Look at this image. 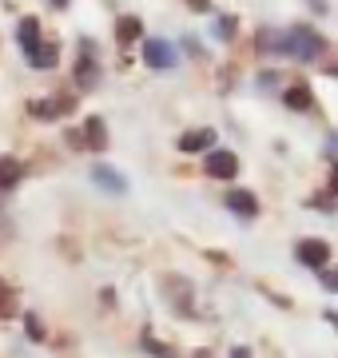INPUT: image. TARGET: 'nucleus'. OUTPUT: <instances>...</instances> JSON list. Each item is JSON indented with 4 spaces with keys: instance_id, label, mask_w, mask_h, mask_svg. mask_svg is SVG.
<instances>
[{
    "instance_id": "obj_1",
    "label": "nucleus",
    "mask_w": 338,
    "mask_h": 358,
    "mask_svg": "<svg viewBox=\"0 0 338 358\" xmlns=\"http://www.w3.org/2000/svg\"><path fill=\"white\" fill-rule=\"evenodd\" d=\"M283 52L295 56V60H314L318 52H326V40L299 24V28H291V32H283Z\"/></svg>"
},
{
    "instance_id": "obj_2",
    "label": "nucleus",
    "mask_w": 338,
    "mask_h": 358,
    "mask_svg": "<svg viewBox=\"0 0 338 358\" xmlns=\"http://www.w3.org/2000/svg\"><path fill=\"white\" fill-rule=\"evenodd\" d=\"M295 255H299V263H302V267L323 271V267H326V259H330V247H326V243H318V239H302Z\"/></svg>"
},
{
    "instance_id": "obj_3",
    "label": "nucleus",
    "mask_w": 338,
    "mask_h": 358,
    "mask_svg": "<svg viewBox=\"0 0 338 358\" xmlns=\"http://www.w3.org/2000/svg\"><path fill=\"white\" fill-rule=\"evenodd\" d=\"M143 60L152 68H175V48H171L168 40H147L143 44Z\"/></svg>"
},
{
    "instance_id": "obj_4",
    "label": "nucleus",
    "mask_w": 338,
    "mask_h": 358,
    "mask_svg": "<svg viewBox=\"0 0 338 358\" xmlns=\"http://www.w3.org/2000/svg\"><path fill=\"white\" fill-rule=\"evenodd\" d=\"M235 171H239V159H235V152H211L207 155V176L211 179H235Z\"/></svg>"
},
{
    "instance_id": "obj_5",
    "label": "nucleus",
    "mask_w": 338,
    "mask_h": 358,
    "mask_svg": "<svg viewBox=\"0 0 338 358\" xmlns=\"http://www.w3.org/2000/svg\"><path fill=\"white\" fill-rule=\"evenodd\" d=\"M16 44H20L28 56L40 48V20H36V16H24V20L16 24Z\"/></svg>"
},
{
    "instance_id": "obj_6",
    "label": "nucleus",
    "mask_w": 338,
    "mask_h": 358,
    "mask_svg": "<svg viewBox=\"0 0 338 358\" xmlns=\"http://www.w3.org/2000/svg\"><path fill=\"white\" fill-rule=\"evenodd\" d=\"M84 148H91V152H104L108 148V128L100 115H88L84 120Z\"/></svg>"
},
{
    "instance_id": "obj_7",
    "label": "nucleus",
    "mask_w": 338,
    "mask_h": 358,
    "mask_svg": "<svg viewBox=\"0 0 338 358\" xmlns=\"http://www.w3.org/2000/svg\"><path fill=\"white\" fill-rule=\"evenodd\" d=\"M68 108H72L68 96H60V100H32V103H28V112L36 115V120H60Z\"/></svg>"
},
{
    "instance_id": "obj_8",
    "label": "nucleus",
    "mask_w": 338,
    "mask_h": 358,
    "mask_svg": "<svg viewBox=\"0 0 338 358\" xmlns=\"http://www.w3.org/2000/svg\"><path fill=\"white\" fill-rule=\"evenodd\" d=\"M227 207H231L239 219H255L259 215V199L251 192H227Z\"/></svg>"
},
{
    "instance_id": "obj_9",
    "label": "nucleus",
    "mask_w": 338,
    "mask_h": 358,
    "mask_svg": "<svg viewBox=\"0 0 338 358\" xmlns=\"http://www.w3.org/2000/svg\"><path fill=\"white\" fill-rule=\"evenodd\" d=\"M20 179H24V164L13 155H0V192H13Z\"/></svg>"
},
{
    "instance_id": "obj_10",
    "label": "nucleus",
    "mask_w": 338,
    "mask_h": 358,
    "mask_svg": "<svg viewBox=\"0 0 338 358\" xmlns=\"http://www.w3.org/2000/svg\"><path fill=\"white\" fill-rule=\"evenodd\" d=\"M211 143H215V131H211V128H199V131H187V136L179 140V152L196 155V152H207Z\"/></svg>"
},
{
    "instance_id": "obj_11",
    "label": "nucleus",
    "mask_w": 338,
    "mask_h": 358,
    "mask_svg": "<svg viewBox=\"0 0 338 358\" xmlns=\"http://www.w3.org/2000/svg\"><path fill=\"white\" fill-rule=\"evenodd\" d=\"M76 80L84 84V88H96V80H100V68H96V60H91V44H84V52H80Z\"/></svg>"
},
{
    "instance_id": "obj_12",
    "label": "nucleus",
    "mask_w": 338,
    "mask_h": 358,
    "mask_svg": "<svg viewBox=\"0 0 338 358\" xmlns=\"http://www.w3.org/2000/svg\"><path fill=\"white\" fill-rule=\"evenodd\" d=\"M91 179H96L104 192H112V195H124V192H128L124 176H119V171H112V167H96V171H91Z\"/></svg>"
},
{
    "instance_id": "obj_13",
    "label": "nucleus",
    "mask_w": 338,
    "mask_h": 358,
    "mask_svg": "<svg viewBox=\"0 0 338 358\" xmlns=\"http://www.w3.org/2000/svg\"><path fill=\"white\" fill-rule=\"evenodd\" d=\"M283 100H286V108H295V112H307L314 103V96H311V88L307 84H291V88L283 92Z\"/></svg>"
},
{
    "instance_id": "obj_14",
    "label": "nucleus",
    "mask_w": 338,
    "mask_h": 358,
    "mask_svg": "<svg viewBox=\"0 0 338 358\" xmlns=\"http://www.w3.org/2000/svg\"><path fill=\"white\" fill-rule=\"evenodd\" d=\"M56 60H60V52H56V44H40V48L32 52V56H28V64H32V68H40V72H44V68H56Z\"/></svg>"
},
{
    "instance_id": "obj_15",
    "label": "nucleus",
    "mask_w": 338,
    "mask_h": 358,
    "mask_svg": "<svg viewBox=\"0 0 338 358\" xmlns=\"http://www.w3.org/2000/svg\"><path fill=\"white\" fill-rule=\"evenodd\" d=\"M140 32H143V24L135 20V16H124L116 24V40L119 44H131V40H140Z\"/></svg>"
},
{
    "instance_id": "obj_16",
    "label": "nucleus",
    "mask_w": 338,
    "mask_h": 358,
    "mask_svg": "<svg viewBox=\"0 0 338 358\" xmlns=\"http://www.w3.org/2000/svg\"><path fill=\"white\" fill-rule=\"evenodd\" d=\"M143 350H152L156 358H171V346H159L156 338H143Z\"/></svg>"
},
{
    "instance_id": "obj_17",
    "label": "nucleus",
    "mask_w": 338,
    "mask_h": 358,
    "mask_svg": "<svg viewBox=\"0 0 338 358\" xmlns=\"http://www.w3.org/2000/svg\"><path fill=\"white\" fill-rule=\"evenodd\" d=\"M215 32H219L223 40H231V36H235V16H223L219 24H215Z\"/></svg>"
},
{
    "instance_id": "obj_18",
    "label": "nucleus",
    "mask_w": 338,
    "mask_h": 358,
    "mask_svg": "<svg viewBox=\"0 0 338 358\" xmlns=\"http://www.w3.org/2000/svg\"><path fill=\"white\" fill-rule=\"evenodd\" d=\"M24 327H28V334H32V338H44V331H40V322H36V315H24Z\"/></svg>"
},
{
    "instance_id": "obj_19",
    "label": "nucleus",
    "mask_w": 338,
    "mask_h": 358,
    "mask_svg": "<svg viewBox=\"0 0 338 358\" xmlns=\"http://www.w3.org/2000/svg\"><path fill=\"white\" fill-rule=\"evenodd\" d=\"M323 282H326V291L338 294V267H335V271H323Z\"/></svg>"
},
{
    "instance_id": "obj_20",
    "label": "nucleus",
    "mask_w": 338,
    "mask_h": 358,
    "mask_svg": "<svg viewBox=\"0 0 338 358\" xmlns=\"http://www.w3.org/2000/svg\"><path fill=\"white\" fill-rule=\"evenodd\" d=\"M231 358H251V350H247V346H235V350H231Z\"/></svg>"
},
{
    "instance_id": "obj_21",
    "label": "nucleus",
    "mask_w": 338,
    "mask_h": 358,
    "mask_svg": "<svg viewBox=\"0 0 338 358\" xmlns=\"http://www.w3.org/2000/svg\"><path fill=\"white\" fill-rule=\"evenodd\" d=\"M191 8H199V13H207V0H187Z\"/></svg>"
},
{
    "instance_id": "obj_22",
    "label": "nucleus",
    "mask_w": 338,
    "mask_h": 358,
    "mask_svg": "<svg viewBox=\"0 0 338 358\" xmlns=\"http://www.w3.org/2000/svg\"><path fill=\"white\" fill-rule=\"evenodd\" d=\"M48 4H52V8H68V0H48Z\"/></svg>"
},
{
    "instance_id": "obj_23",
    "label": "nucleus",
    "mask_w": 338,
    "mask_h": 358,
    "mask_svg": "<svg viewBox=\"0 0 338 358\" xmlns=\"http://www.w3.org/2000/svg\"><path fill=\"white\" fill-rule=\"evenodd\" d=\"M335 187H338V167H335Z\"/></svg>"
}]
</instances>
